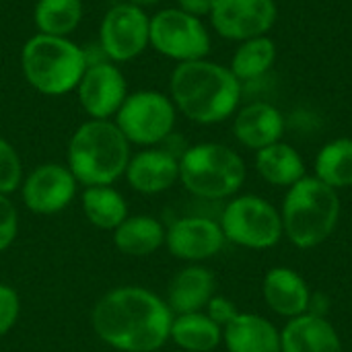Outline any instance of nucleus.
I'll return each instance as SVG.
<instances>
[{"instance_id":"obj_27","label":"nucleus","mask_w":352,"mask_h":352,"mask_svg":"<svg viewBox=\"0 0 352 352\" xmlns=\"http://www.w3.org/2000/svg\"><path fill=\"white\" fill-rule=\"evenodd\" d=\"M316 177L336 192L352 186V138H336L324 144L314 163Z\"/></svg>"},{"instance_id":"obj_12","label":"nucleus","mask_w":352,"mask_h":352,"mask_svg":"<svg viewBox=\"0 0 352 352\" xmlns=\"http://www.w3.org/2000/svg\"><path fill=\"white\" fill-rule=\"evenodd\" d=\"M78 182L62 163H41L23 177L21 198L27 210L35 214H58L68 208L76 196Z\"/></svg>"},{"instance_id":"obj_3","label":"nucleus","mask_w":352,"mask_h":352,"mask_svg":"<svg viewBox=\"0 0 352 352\" xmlns=\"http://www.w3.org/2000/svg\"><path fill=\"white\" fill-rule=\"evenodd\" d=\"M130 146L113 120H89L70 136L66 165L85 188L113 186L126 173Z\"/></svg>"},{"instance_id":"obj_8","label":"nucleus","mask_w":352,"mask_h":352,"mask_svg":"<svg viewBox=\"0 0 352 352\" xmlns=\"http://www.w3.org/2000/svg\"><path fill=\"white\" fill-rule=\"evenodd\" d=\"M177 109L169 95L153 89L128 93L113 122L130 144L159 146L175 128Z\"/></svg>"},{"instance_id":"obj_32","label":"nucleus","mask_w":352,"mask_h":352,"mask_svg":"<svg viewBox=\"0 0 352 352\" xmlns=\"http://www.w3.org/2000/svg\"><path fill=\"white\" fill-rule=\"evenodd\" d=\"M175 2H177L179 10H184V12H188L192 16L202 19V16H210L212 6H214L217 0H175Z\"/></svg>"},{"instance_id":"obj_26","label":"nucleus","mask_w":352,"mask_h":352,"mask_svg":"<svg viewBox=\"0 0 352 352\" xmlns=\"http://www.w3.org/2000/svg\"><path fill=\"white\" fill-rule=\"evenodd\" d=\"M276 60V43L268 37H254L241 41L231 58V72L237 76L239 82H254L260 80Z\"/></svg>"},{"instance_id":"obj_10","label":"nucleus","mask_w":352,"mask_h":352,"mask_svg":"<svg viewBox=\"0 0 352 352\" xmlns=\"http://www.w3.org/2000/svg\"><path fill=\"white\" fill-rule=\"evenodd\" d=\"M148 25L151 16L144 8L122 0L103 14L97 43L109 62H130L148 47Z\"/></svg>"},{"instance_id":"obj_18","label":"nucleus","mask_w":352,"mask_h":352,"mask_svg":"<svg viewBox=\"0 0 352 352\" xmlns=\"http://www.w3.org/2000/svg\"><path fill=\"white\" fill-rule=\"evenodd\" d=\"M233 134L245 148L260 151L280 142L285 134V118L272 103L256 101L235 113Z\"/></svg>"},{"instance_id":"obj_15","label":"nucleus","mask_w":352,"mask_h":352,"mask_svg":"<svg viewBox=\"0 0 352 352\" xmlns=\"http://www.w3.org/2000/svg\"><path fill=\"white\" fill-rule=\"evenodd\" d=\"M124 177L138 194H163L179 182V157L165 146L144 148L130 157Z\"/></svg>"},{"instance_id":"obj_6","label":"nucleus","mask_w":352,"mask_h":352,"mask_svg":"<svg viewBox=\"0 0 352 352\" xmlns=\"http://www.w3.org/2000/svg\"><path fill=\"white\" fill-rule=\"evenodd\" d=\"M248 169L237 151L221 142H200L188 146L179 157V182L196 198L225 200L233 198Z\"/></svg>"},{"instance_id":"obj_24","label":"nucleus","mask_w":352,"mask_h":352,"mask_svg":"<svg viewBox=\"0 0 352 352\" xmlns=\"http://www.w3.org/2000/svg\"><path fill=\"white\" fill-rule=\"evenodd\" d=\"M82 214L101 231H116L130 214L124 196L113 186H93L82 192Z\"/></svg>"},{"instance_id":"obj_19","label":"nucleus","mask_w":352,"mask_h":352,"mask_svg":"<svg viewBox=\"0 0 352 352\" xmlns=\"http://www.w3.org/2000/svg\"><path fill=\"white\" fill-rule=\"evenodd\" d=\"M217 278L200 264H190L182 268L167 287V305L173 316L204 311L208 301L214 297Z\"/></svg>"},{"instance_id":"obj_30","label":"nucleus","mask_w":352,"mask_h":352,"mask_svg":"<svg viewBox=\"0 0 352 352\" xmlns=\"http://www.w3.org/2000/svg\"><path fill=\"white\" fill-rule=\"evenodd\" d=\"M19 316H21L19 293L12 287L0 283V336L8 334L16 326Z\"/></svg>"},{"instance_id":"obj_2","label":"nucleus","mask_w":352,"mask_h":352,"mask_svg":"<svg viewBox=\"0 0 352 352\" xmlns=\"http://www.w3.org/2000/svg\"><path fill=\"white\" fill-rule=\"evenodd\" d=\"M169 97L179 113L196 124H219L237 111L241 82L231 68L206 58L182 62L173 68Z\"/></svg>"},{"instance_id":"obj_9","label":"nucleus","mask_w":352,"mask_h":352,"mask_svg":"<svg viewBox=\"0 0 352 352\" xmlns=\"http://www.w3.org/2000/svg\"><path fill=\"white\" fill-rule=\"evenodd\" d=\"M148 45L177 64L202 60L210 52V33L202 19L192 16L177 6L163 8L151 16Z\"/></svg>"},{"instance_id":"obj_14","label":"nucleus","mask_w":352,"mask_h":352,"mask_svg":"<svg viewBox=\"0 0 352 352\" xmlns=\"http://www.w3.org/2000/svg\"><path fill=\"white\" fill-rule=\"evenodd\" d=\"M225 241L227 239L219 221H212L208 217L177 219L167 227L165 233V245L169 254L190 264H200L214 258L223 250Z\"/></svg>"},{"instance_id":"obj_28","label":"nucleus","mask_w":352,"mask_h":352,"mask_svg":"<svg viewBox=\"0 0 352 352\" xmlns=\"http://www.w3.org/2000/svg\"><path fill=\"white\" fill-rule=\"evenodd\" d=\"M23 184V163L16 148L0 136V194L10 196Z\"/></svg>"},{"instance_id":"obj_17","label":"nucleus","mask_w":352,"mask_h":352,"mask_svg":"<svg viewBox=\"0 0 352 352\" xmlns=\"http://www.w3.org/2000/svg\"><path fill=\"white\" fill-rule=\"evenodd\" d=\"M280 352H342V340L326 316L307 311L280 330Z\"/></svg>"},{"instance_id":"obj_25","label":"nucleus","mask_w":352,"mask_h":352,"mask_svg":"<svg viewBox=\"0 0 352 352\" xmlns=\"http://www.w3.org/2000/svg\"><path fill=\"white\" fill-rule=\"evenodd\" d=\"M85 16L82 0H37L33 21L37 33L70 37Z\"/></svg>"},{"instance_id":"obj_21","label":"nucleus","mask_w":352,"mask_h":352,"mask_svg":"<svg viewBox=\"0 0 352 352\" xmlns=\"http://www.w3.org/2000/svg\"><path fill=\"white\" fill-rule=\"evenodd\" d=\"M167 229L151 214H132L113 231V245L130 258H146L165 245Z\"/></svg>"},{"instance_id":"obj_13","label":"nucleus","mask_w":352,"mask_h":352,"mask_svg":"<svg viewBox=\"0 0 352 352\" xmlns=\"http://www.w3.org/2000/svg\"><path fill=\"white\" fill-rule=\"evenodd\" d=\"M78 103L89 120H111L128 97L126 76L113 62L89 64L76 85Z\"/></svg>"},{"instance_id":"obj_16","label":"nucleus","mask_w":352,"mask_h":352,"mask_svg":"<svg viewBox=\"0 0 352 352\" xmlns=\"http://www.w3.org/2000/svg\"><path fill=\"white\" fill-rule=\"evenodd\" d=\"M262 295L268 309L287 320L307 314L314 297L305 278L297 270L287 266H276L266 272Z\"/></svg>"},{"instance_id":"obj_29","label":"nucleus","mask_w":352,"mask_h":352,"mask_svg":"<svg viewBox=\"0 0 352 352\" xmlns=\"http://www.w3.org/2000/svg\"><path fill=\"white\" fill-rule=\"evenodd\" d=\"M19 235V210L12 200L0 194V254L6 252Z\"/></svg>"},{"instance_id":"obj_23","label":"nucleus","mask_w":352,"mask_h":352,"mask_svg":"<svg viewBox=\"0 0 352 352\" xmlns=\"http://www.w3.org/2000/svg\"><path fill=\"white\" fill-rule=\"evenodd\" d=\"M169 340L184 352H212L223 342V328L204 311L182 314L173 316Z\"/></svg>"},{"instance_id":"obj_22","label":"nucleus","mask_w":352,"mask_h":352,"mask_svg":"<svg viewBox=\"0 0 352 352\" xmlns=\"http://www.w3.org/2000/svg\"><path fill=\"white\" fill-rule=\"evenodd\" d=\"M256 171L260 177L278 188H291L305 177V161L297 148L287 142H274L256 151Z\"/></svg>"},{"instance_id":"obj_4","label":"nucleus","mask_w":352,"mask_h":352,"mask_svg":"<svg viewBox=\"0 0 352 352\" xmlns=\"http://www.w3.org/2000/svg\"><path fill=\"white\" fill-rule=\"evenodd\" d=\"M280 219L283 231L295 248L314 250L322 245L338 227V192L316 175H305L287 188Z\"/></svg>"},{"instance_id":"obj_20","label":"nucleus","mask_w":352,"mask_h":352,"mask_svg":"<svg viewBox=\"0 0 352 352\" xmlns=\"http://www.w3.org/2000/svg\"><path fill=\"white\" fill-rule=\"evenodd\" d=\"M223 344L229 352H280V330L264 316L239 311L223 328Z\"/></svg>"},{"instance_id":"obj_1","label":"nucleus","mask_w":352,"mask_h":352,"mask_svg":"<svg viewBox=\"0 0 352 352\" xmlns=\"http://www.w3.org/2000/svg\"><path fill=\"white\" fill-rule=\"evenodd\" d=\"M173 311L144 287H118L93 305L95 336L120 352H157L169 342Z\"/></svg>"},{"instance_id":"obj_11","label":"nucleus","mask_w":352,"mask_h":352,"mask_svg":"<svg viewBox=\"0 0 352 352\" xmlns=\"http://www.w3.org/2000/svg\"><path fill=\"white\" fill-rule=\"evenodd\" d=\"M212 29L231 41L268 35L278 19L274 0H217L210 12Z\"/></svg>"},{"instance_id":"obj_5","label":"nucleus","mask_w":352,"mask_h":352,"mask_svg":"<svg viewBox=\"0 0 352 352\" xmlns=\"http://www.w3.org/2000/svg\"><path fill=\"white\" fill-rule=\"evenodd\" d=\"M21 70L37 93L60 97L76 89L87 60L82 47L70 37L35 33L21 50Z\"/></svg>"},{"instance_id":"obj_7","label":"nucleus","mask_w":352,"mask_h":352,"mask_svg":"<svg viewBox=\"0 0 352 352\" xmlns=\"http://www.w3.org/2000/svg\"><path fill=\"white\" fill-rule=\"evenodd\" d=\"M219 225L227 241L245 250H270L285 235L280 210L254 194L233 196L223 208Z\"/></svg>"},{"instance_id":"obj_31","label":"nucleus","mask_w":352,"mask_h":352,"mask_svg":"<svg viewBox=\"0 0 352 352\" xmlns=\"http://www.w3.org/2000/svg\"><path fill=\"white\" fill-rule=\"evenodd\" d=\"M204 314L217 324V326H221V328H225L227 324H231L235 318H237V314H239V309L235 307V303L229 299V297H223V295H214L210 301H208V305H206V309H204Z\"/></svg>"},{"instance_id":"obj_33","label":"nucleus","mask_w":352,"mask_h":352,"mask_svg":"<svg viewBox=\"0 0 352 352\" xmlns=\"http://www.w3.org/2000/svg\"><path fill=\"white\" fill-rule=\"evenodd\" d=\"M124 2H130V4L140 6V8H146V6H155V4H159L161 0H124Z\"/></svg>"}]
</instances>
